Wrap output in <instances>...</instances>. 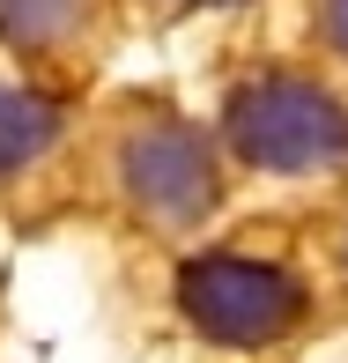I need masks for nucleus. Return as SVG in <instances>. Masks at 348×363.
Returning a JSON list of instances; mask_svg holds the SVG:
<instances>
[{"instance_id": "1", "label": "nucleus", "mask_w": 348, "mask_h": 363, "mask_svg": "<svg viewBox=\"0 0 348 363\" xmlns=\"http://www.w3.org/2000/svg\"><path fill=\"white\" fill-rule=\"evenodd\" d=\"M230 148L259 171H341L348 111L311 82H259L230 96Z\"/></svg>"}, {"instance_id": "2", "label": "nucleus", "mask_w": 348, "mask_h": 363, "mask_svg": "<svg viewBox=\"0 0 348 363\" xmlns=\"http://www.w3.org/2000/svg\"><path fill=\"white\" fill-rule=\"evenodd\" d=\"M178 296H186L193 326L215 341H237V349H259V341H281L304 311V289L296 274L259 267V259H193L178 274Z\"/></svg>"}, {"instance_id": "3", "label": "nucleus", "mask_w": 348, "mask_h": 363, "mask_svg": "<svg viewBox=\"0 0 348 363\" xmlns=\"http://www.w3.org/2000/svg\"><path fill=\"white\" fill-rule=\"evenodd\" d=\"M119 178L163 223H193L215 208V163H208V141L193 126H141V134H126Z\"/></svg>"}, {"instance_id": "4", "label": "nucleus", "mask_w": 348, "mask_h": 363, "mask_svg": "<svg viewBox=\"0 0 348 363\" xmlns=\"http://www.w3.org/2000/svg\"><path fill=\"white\" fill-rule=\"evenodd\" d=\"M60 134V104L52 96H30V89H0V178L23 171L30 156H45Z\"/></svg>"}, {"instance_id": "5", "label": "nucleus", "mask_w": 348, "mask_h": 363, "mask_svg": "<svg viewBox=\"0 0 348 363\" xmlns=\"http://www.w3.org/2000/svg\"><path fill=\"white\" fill-rule=\"evenodd\" d=\"M82 15H89V0H0V38L23 52H45L67 30H82Z\"/></svg>"}, {"instance_id": "6", "label": "nucleus", "mask_w": 348, "mask_h": 363, "mask_svg": "<svg viewBox=\"0 0 348 363\" xmlns=\"http://www.w3.org/2000/svg\"><path fill=\"white\" fill-rule=\"evenodd\" d=\"M326 30H334V45L348 52V0H334V8H326Z\"/></svg>"}]
</instances>
